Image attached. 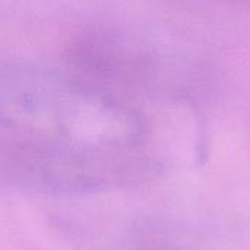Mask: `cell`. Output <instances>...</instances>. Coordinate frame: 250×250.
<instances>
[{"label":"cell","mask_w":250,"mask_h":250,"mask_svg":"<svg viewBox=\"0 0 250 250\" xmlns=\"http://www.w3.org/2000/svg\"><path fill=\"white\" fill-rule=\"evenodd\" d=\"M64 66L126 97L148 103L196 100L199 64L158 40L120 28L92 26L66 47Z\"/></svg>","instance_id":"7a4b0ae2"},{"label":"cell","mask_w":250,"mask_h":250,"mask_svg":"<svg viewBox=\"0 0 250 250\" xmlns=\"http://www.w3.org/2000/svg\"><path fill=\"white\" fill-rule=\"evenodd\" d=\"M129 250H174V249L167 248V246H149V245H146V246H138V248H133V249H129Z\"/></svg>","instance_id":"3957f363"},{"label":"cell","mask_w":250,"mask_h":250,"mask_svg":"<svg viewBox=\"0 0 250 250\" xmlns=\"http://www.w3.org/2000/svg\"><path fill=\"white\" fill-rule=\"evenodd\" d=\"M204 152L195 100L146 103L69 67L0 72V171L12 186L85 195L157 180Z\"/></svg>","instance_id":"6da1fadb"}]
</instances>
